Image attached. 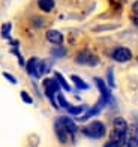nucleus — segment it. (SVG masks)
<instances>
[{
  "label": "nucleus",
  "instance_id": "obj_1",
  "mask_svg": "<svg viewBox=\"0 0 138 147\" xmlns=\"http://www.w3.org/2000/svg\"><path fill=\"white\" fill-rule=\"evenodd\" d=\"M44 87H45V93H47V96L50 99V102L53 104V107H54V108H59L57 102L54 101L56 99L54 95L60 92V84L57 83V80L56 78H45L44 80Z\"/></svg>",
  "mask_w": 138,
  "mask_h": 147
},
{
  "label": "nucleus",
  "instance_id": "obj_2",
  "mask_svg": "<svg viewBox=\"0 0 138 147\" xmlns=\"http://www.w3.org/2000/svg\"><path fill=\"white\" fill-rule=\"evenodd\" d=\"M84 132V135H87L90 138H102L105 134H107V129H105V125L102 122H92L90 125H87L86 128L83 129Z\"/></svg>",
  "mask_w": 138,
  "mask_h": 147
},
{
  "label": "nucleus",
  "instance_id": "obj_3",
  "mask_svg": "<svg viewBox=\"0 0 138 147\" xmlns=\"http://www.w3.org/2000/svg\"><path fill=\"white\" fill-rule=\"evenodd\" d=\"M75 62L78 65H89V66H96L98 62H99V59L96 56H93L89 50H83L80 51L78 54L75 56Z\"/></svg>",
  "mask_w": 138,
  "mask_h": 147
},
{
  "label": "nucleus",
  "instance_id": "obj_4",
  "mask_svg": "<svg viewBox=\"0 0 138 147\" xmlns=\"http://www.w3.org/2000/svg\"><path fill=\"white\" fill-rule=\"evenodd\" d=\"M113 59L116 62H120V63H125V62H129L132 59V53H131L129 48H125V47H119L113 51Z\"/></svg>",
  "mask_w": 138,
  "mask_h": 147
},
{
  "label": "nucleus",
  "instance_id": "obj_5",
  "mask_svg": "<svg viewBox=\"0 0 138 147\" xmlns=\"http://www.w3.org/2000/svg\"><path fill=\"white\" fill-rule=\"evenodd\" d=\"M105 105H107V102H105L104 99L101 98L99 101H98V104H96V105H93V107H92V108H90V110H89V111H87V113H86V114H84L83 117H78L77 120H78V122H86L87 119L93 117V116H96V114H99L101 110L104 108Z\"/></svg>",
  "mask_w": 138,
  "mask_h": 147
},
{
  "label": "nucleus",
  "instance_id": "obj_6",
  "mask_svg": "<svg viewBox=\"0 0 138 147\" xmlns=\"http://www.w3.org/2000/svg\"><path fill=\"white\" fill-rule=\"evenodd\" d=\"M54 129H56V135H57V138H59V141L60 143H66L68 141V131H66V128L63 126V123H62V120L60 119H57L56 120V123H54Z\"/></svg>",
  "mask_w": 138,
  "mask_h": 147
},
{
  "label": "nucleus",
  "instance_id": "obj_7",
  "mask_svg": "<svg viewBox=\"0 0 138 147\" xmlns=\"http://www.w3.org/2000/svg\"><path fill=\"white\" fill-rule=\"evenodd\" d=\"M95 83H96L98 89H99V92H101V98H102L107 104H108V102H111V93H110L108 86L105 84L101 78H95Z\"/></svg>",
  "mask_w": 138,
  "mask_h": 147
},
{
  "label": "nucleus",
  "instance_id": "obj_8",
  "mask_svg": "<svg viewBox=\"0 0 138 147\" xmlns=\"http://www.w3.org/2000/svg\"><path fill=\"white\" fill-rule=\"evenodd\" d=\"M128 141L126 147H138V123H134V126L131 128V134H128Z\"/></svg>",
  "mask_w": 138,
  "mask_h": 147
},
{
  "label": "nucleus",
  "instance_id": "obj_9",
  "mask_svg": "<svg viewBox=\"0 0 138 147\" xmlns=\"http://www.w3.org/2000/svg\"><path fill=\"white\" fill-rule=\"evenodd\" d=\"M47 39L51 42V44H56V45H60L63 42V35L60 32H57V30H48L47 32Z\"/></svg>",
  "mask_w": 138,
  "mask_h": 147
},
{
  "label": "nucleus",
  "instance_id": "obj_10",
  "mask_svg": "<svg viewBox=\"0 0 138 147\" xmlns=\"http://www.w3.org/2000/svg\"><path fill=\"white\" fill-rule=\"evenodd\" d=\"M113 131L128 134V123H126V120H125L123 117H116L114 122H113Z\"/></svg>",
  "mask_w": 138,
  "mask_h": 147
},
{
  "label": "nucleus",
  "instance_id": "obj_11",
  "mask_svg": "<svg viewBox=\"0 0 138 147\" xmlns=\"http://www.w3.org/2000/svg\"><path fill=\"white\" fill-rule=\"evenodd\" d=\"M60 120H62L63 126L66 128V131L71 134V135H74V134L77 132V123L72 119H69V117H60Z\"/></svg>",
  "mask_w": 138,
  "mask_h": 147
},
{
  "label": "nucleus",
  "instance_id": "obj_12",
  "mask_svg": "<svg viewBox=\"0 0 138 147\" xmlns=\"http://www.w3.org/2000/svg\"><path fill=\"white\" fill-rule=\"evenodd\" d=\"M71 80H72V83L77 86V89H80V90H87L89 89V84L84 81V80H81L78 75H71Z\"/></svg>",
  "mask_w": 138,
  "mask_h": 147
},
{
  "label": "nucleus",
  "instance_id": "obj_13",
  "mask_svg": "<svg viewBox=\"0 0 138 147\" xmlns=\"http://www.w3.org/2000/svg\"><path fill=\"white\" fill-rule=\"evenodd\" d=\"M26 68H27L29 75L35 77L36 75V68H38V59L36 57H32L29 62H27V65H26Z\"/></svg>",
  "mask_w": 138,
  "mask_h": 147
},
{
  "label": "nucleus",
  "instance_id": "obj_14",
  "mask_svg": "<svg viewBox=\"0 0 138 147\" xmlns=\"http://www.w3.org/2000/svg\"><path fill=\"white\" fill-rule=\"evenodd\" d=\"M38 6L44 12H50L54 8V0H38Z\"/></svg>",
  "mask_w": 138,
  "mask_h": 147
},
{
  "label": "nucleus",
  "instance_id": "obj_15",
  "mask_svg": "<svg viewBox=\"0 0 138 147\" xmlns=\"http://www.w3.org/2000/svg\"><path fill=\"white\" fill-rule=\"evenodd\" d=\"M83 111H86V105H69L68 113L72 116H80Z\"/></svg>",
  "mask_w": 138,
  "mask_h": 147
},
{
  "label": "nucleus",
  "instance_id": "obj_16",
  "mask_svg": "<svg viewBox=\"0 0 138 147\" xmlns=\"http://www.w3.org/2000/svg\"><path fill=\"white\" fill-rule=\"evenodd\" d=\"M54 78L57 80V83L60 84V87H63L66 92H71V86L68 84V81L63 78V75H62L60 72H54Z\"/></svg>",
  "mask_w": 138,
  "mask_h": 147
},
{
  "label": "nucleus",
  "instance_id": "obj_17",
  "mask_svg": "<svg viewBox=\"0 0 138 147\" xmlns=\"http://www.w3.org/2000/svg\"><path fill=\"white\" fill-rule=\"evenodd\" d=\"M47 69H48V66H47V63L45 62H38V68H36V78H41L45 72H47Z\"/></svg>",
  "mask_w": 138,
  "mask_h": 147
},
{
  "label": "nucleus",
  "instance_id": "obj_18",
  "mask_svg": "<svg viewBox=\"0 0 138 147\" xmlns=\"http://www.w3.org/2000/svg\"><path fill=\"white\" fill-rule=\"evenodd\" d=\"M56 98H57V105H59V107H62V108H68V107H69L68 101L65 99V96L62 95L60 92H59V93H56Z\"/></svg>",
  "mask_w": 138,
  "mask_h": 147
},
{
  "label": "nucleus",
  "instance_id": "obj_19",
  "mask_svg": "<svg viewBox=\"0 0 138 147\" xmlns=\"http://www.w3.org/2000/svg\"><path fill=\"white\" fill-rule=\"evenodd\" d=\"M107 77H108V87H116V84H114V75H113V69H108L107 72Z\"/></svg>",
  "mask_w": 138,
  "mask_h": 147
},
{
  "label": "nucleus",
  "instance_id": "obj_20",
  "mask_svg": "<svg viewBox=\"0 0 138 147\" xmlns=\"http://www.w3.org/2000/svg\"><path fill=\"white\" fill-rule=\"evenodd\" d=\"M9 30H11V24H9V23L3 24V29H2V36H3V38H6V39H9Z\"/></svg>",
  "mask_w": 138,
  "mask_h": 147
},
{
  "label": "nucleus",
  "instance_id": "obj_21",
  "mask_svg": "<svg viewBox=\"0 0 138 147\" xmlns=\"http://www.w3.org/2000/svg\"><path fill=\"white\" fill-rule=\"evenodd\" d=\"M51 54L56 56V57H63L65 54H66V50H65V48H56V50L51 51Z\"/></svg>",
  "mask_w": 138,
  "mask_h": 147
},
{
  "label": "nucleus",
  "instance_id": "obj_22",
  "mask_svg": "<svg viewBox=\"0 0 138 147\" xmlns=\"http://www.w3.org/2000/svg\"><path fill=\"white\" fill-rule=\"evenodd\" d=\"M21 98H23V101L26 102V104H33V99H32V96L29 95L27 92H21Z\"/></svg>",
  "mask_w": 138,
  "mask_h": 147
},
{
  "label": "nucleus",
  "instance_id": "obj_23",
  "mask_svg": "<svg viewBox=\"0 0 138 147\" xmlns=\"http://www.w3.org/2000/svg\"><path fill=\"white\" fill-rule=\"evenodd\" d=\"M3 77H5L6 80H9V81H11L12 84H17V78H15V77H12L11 74H8V72H3Z\"/></svg>",
  "mask_w": 138,
  "mask_h": 147
},
{
  "label": "nucleus",
  "instance_id": "obj_24",
  "mask_svg": "<svg viewBox=\"0 0 138 147\" xmlns=\"http://www.w3.org/2000/svg\"><path fill=\"white\" fill-rule=\"evenodd\" d=\"M132 9H134V12H135V14L138 15V0H137V2L132 5Z\"/></svg>",
  "mask_w": 138,
  "mask_h": 147
},
{
  "label": "nucleus",
  "instance_id": "obj_25",
  "mask_svg": "<svg viewBox=\"0 0 138 147\" xmlns=\"http://www.w3.org/2000/svg\"><path fill=\"white\" fill-rule=\"evenodd\" d=\"M104 147H117V146H116V143H113V141H111V140H110V141H108L107 144H105Z\"/></svg>",
  "mask_w": 138,
  "mask_h": 147
}]
</instances>
